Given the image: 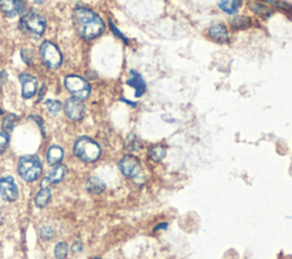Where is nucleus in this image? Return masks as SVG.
I'll return each instance as SVG.
<instances>
[{"mask_svg":"<svg viewBox=\"0 0 292 259\" xmlns=\"http://www.w3.org/2000/svg\"><path fill=\"white\" fill-rule=\"evenodd\" d=\"M10 143V137L6 133H0V155L6 150V148Z\"/></svg>","mask_w":292,"mask_h":259,"instance_id":"nucleus-27","label":"nucleus"},{"mask_svg":"<svg viewBox=\"0 0 292 259\" xmlns=\"http://www.w3.org/2000/svg\"><path fill=\"white\" fill-rule=\"evenodd\" d=\"M52 199V191L49 188H41V190L36 194L35 203L38 208H45Z\"/></svg>","mask_w":292,"mask_h":259,"instance_id":"nucleus-18","label":"nucleus"},{"mask_svg":"<svg viewBox=\"0 0 292 259\" xmlns=\"http://www.w3.org/2000/svg\"><path fill=\"white\" fill-rule=\"evenodd\" d=\"M74 155L86 163H94L101 157L102 150L99 143L90 138H79L74 143Z\"/></svg>","mask_w":292,"mask_h":259,"instance_id":"nucleus-2","label":"nucleus"},{"mask_svg":"<svg viewBox=\"0 0 292 259\" xmlns=\"http://www.w3.org/2000/svg\"><path fill=\"white\" fill-rule=\"evenodd\" d=\"M65 113L71 121H80L84 115V105L82 100L77 98H70L64 106Z\"/></svg>","mask_w":292,"mask_h":259,"instance_id":"nucleus-9","label":"nucleus"},{"mask_svg":"<svg viewBox=\"0 0 292 259\" xmlns=\"http://www.w3.org/2000/svg\"><path fill=\"white\" fill-rule=\"evenodd\" d=\"M40 55L45 65H47L49 69H57L62 64V55L56 46L49 41H45L41 45Z\"/></svg>","mask_w":292,"mask_h":259,"instance_id":"nucleus-7","label":"nucleus"},{"mask_svg":"<svg viewBox=\"0 0 292 259\" xmlns=\"http://www.w3.org/2000/svg\"><path fill=\"white\" fill-rule=\"evenodd\" d=\"M22 58L23 61L27 63V64H30L31 63V59H32V54H31V50L30 49H23L22 50Z\"/></svg>","mask_w":292,"mask_h":259,"instance_id":"nucleus-29","label":"nucleus"},{"mask_svg":"<svg viewBox=\"0 0 292 259\" xmlns=\"http://www.w3.org/2000/svg\"><path fill=\"white\" fill-rule=\"evenodd\" d=\"M45 91H46V87L44 86V87H42V89H41V92H40V96H39V100L42 99V97H44V92Z\"/></svg>","mask_w":292,"mask_h":259,"instance_id":"nucleus-34","label":"nucleus"},{"mask_svg":"<svg viewBox=\"0 0 292 259\" xmlns=\"http://www.w3.org/2000/svg\"><path fill=\"white\" fill-rule=\"evenodd\" d=\"M19 188L12 176L0 179V196L5 201L12 202L19 198Z\"/></svg>","mask_w":292,"mask_h":259,"instance_id":"nucleus-8","label":"nucleus"},{"mask_svg":"<svg viewBox=\"0 0 292 259\" xmlns=\"http://www.w3.org/2000/svg\"><path fill=\"white\" fill-rule=\"evenodd\" d=\"M2 114H3V110H2V109H0V115H2Z\"/></svg>","mask_w":292,"mask_h":259,"instance_id":"nucleus-36","label":"nucleus"},{"mask_svg":"<svg viewBox=\"0 0 292 259\" xmlns=\"http://www.w3.org/2000/svg\"><path fill=\"white\" fill-rule=\"evenodd\" d=\"M39 234L41 236V239L42 240H46V241H48V240H52L54 235H55V232L52 227H49V226H44L40 230L39 232Z\"/></svg>","mask_w":292,"mask_h":259,"instance_id":"nucleus-26","label":"nucleus"},{"mask_svg":"<svg viewBox=\"0 0 292 259\" xmlns=\"http://www.w3.org/2000/svg\"><path fill=\"white\" fill-rule=\"evenodd\" d=\"M86 189L91 194H101L103 193L105 189H107V184L104 183L103 180H101L100 177L92 176L90 179H88L86 183Z\"/></svg>","mask_w":292,"mask_h":259,"instance_id":"nucleus-15","label":"nucleus"},{"mask_svg":"<svg viewBox=\"0 0 292 259\" xmlns=\"http://www.w3.org/2000/svg\"><path fill=\"white\" fill-rule=\"evenodd\" d=\"M126 148L129 151H138L139 149H142L143 148V144L141 141H139V139L136 137V135H130L126 141Z\"/></svg>","mask_w":292,"mask_h":259,"instance_id":"nucleus-23","label":"nucleus"},{"mask_svg":"<svg viewBox=\"0 0 292 259\" xmlns=\"http://www.w3.org/2000/svg\"><path fill=\"white\" fill-rule=\"evenodd\" d=\"M82 250V243L80 241H75L71 247V251L72 253H78Z\"/></svg>","mask_w":292,"mask_h":259,"instance_id":"nucleus-31","label":"nucleus"},{"mask_svg":"<svg viewBox=\"0 0 292 259\" xmlns=\"http://www.w3.org/2000/svg\"><path fill=\"white\" fill-rule=\"evenodd\" d=\"M243 0H221L218 4L219 8L223 12L227 13V14H235L238 12L241 6H242Z\"/></svg>","mask_w":292,"mask_h":259,"instance_id":"nucleus-16","label":"nucleus"},{"mask_svg":"<svg viewBox=\"0 0 292 259\" xmlns=\"http://www.w3.org/2000/svg\"><path fill=\"white\" fill-rule=\"evenodd\" d=\"M119 168L126 177L136 180L142 175V163L136 156L126 155L119 161Z\"/></svg>","mask_w":292,"mask_h":259,"instance_id":"nucleus-6","label":"nucleus"},{"mask_svg":"<svg viewBox=\"0 0 292 259\" xmlns=\"http://www.w3.org/2000/svg\"><path fill=\"white\" fill-rule=\"evenodd\" d=\"M128 86L135 89V96L139 98L146 91V83L144 81L143 76L136 71H130V78L127 81Z\"/></svg>","mask_w":292,"mask_h":259,"instance_id":"nucleus-12","label":"nucleus"},{"mask_svg":"<svg viewBox=\"0 0 292 259\" xmlns=\"http://www.w3.org/2000/svg\"><path fill=\"white\" fill-rule=\"evenodd\" d=\"M33 2H35L36 4H39V5H41V4H44L46 0H33Z\"/></svg>","mask_w":292,"mask_h":259,"instance_id":"nucleus-35","label":"nucleus"},{"mask_svg":"<svg viewBox=\"0 0 292 259\" xmlns=\"http://www.w3.org/2000/svg\"><path fill=\"white\" fill-rule=\"evenodd\" d=\"M6 80H7V74H6V72L5 71H3V72H0V84H4L6 82Z\"/></svg>","mask_w":292,"mask_h":259,"instance_id":"nucleus-33","label":"nucleus"},{"mask_svg":"<svg viewBox=\"0 0 292 259\" xmlns=\"http://www.w3.org/2000/svg\"><path fill=\"white\" fill-rule=\"evenodd\" d=\"M264 2L267 3V4H270V5H273V6L283 8V10H287V7H289V5H287V4L280 2V0H264Z\"/></svg>","mask_w":292,"mask_h":259,"instance_id":"nucleus-28","label":"nucleus"},{"mask_svg":"<svg viewBox=\"0 0 292 259\" xmlns=\"http://www.w3.org/2000/svg\"><path fill=\"white\" fill-rule=\"evenodd\" d=\"M63 157H64V151L61 147L58 146H53L49 148V150L47 152V161L49 165L52 166H56L62 161Z\"/></svg>","mask_w":292,"mask_h":259,"instance_id":"nucleus-17","label":"nucleus"},{"mask_svg":"<svg viewBox=\"0 0 292 259\" xmlns=\"http://www.w3.org/2000/svg\"><path fill=\"white\" fill-rule=\"evenodd\" d=\"M250 8L256 13L257 15H259L264 19H268L269 16L273 14V11L270 10V8H268L267 6H265V5H261V4H259V3L250 4Z\"/></svg>","mask_w":292,"mask_h":259,"instance_id":"nucleus-21","label":"nucleus"},{"mask_svg":"<svg viewBox=\"0 0 292 259\" xmlns=\"http://www.w3.org/2000/svg\"><path fill=\"white\" fill-rule=\"evenodd\" d=\"M110 25H111V29H112V31H113V33H116V35H117L118 37H119L121 40H124V41L126 42V44H127V45H128V44H129V41H128V39H127V38H126V37H125L124 35H122V33H121V32L119 31V30H118V29H117V27H116V25H114V24H113L112 22H110Z\"/></svg>","mask_w":292,"mask_h":259,"instance_id":"nucleus-30","label":"nucleus"},{"mask_svg":"<svg viewBox=\"0 0 292 259\" xmlns=\"http://www.w3.org/2000/svg\"><path fill=\"white\" fill-rule=\"evenodd\" d=\"M66 173V167L64 165H56L52 171L48 173V175L44 177L41 181V188H48L50 184H55L61 182L64 179Z\"/></svg>","mask_w":292,"mask_h":259,"instance_id":"nucleus-11","label":"nucleus"},{"mask_svg":"<svg viewBox=\"0 0 292 259\" xmlns=\"http://www.w3.org/2000/svg\"><path fill=\"white\" fill-rule=\"evenodd\" d=\"M67 251H69V249H67V244L65 242H58L56 247H55L54 254L57 259H65L67 256Z\"/></svg>","mask_w":292,"mask_h":259,"instance_id":"nucleus-24","label":"nucleus"},{"mask_svg":"<svg viewBox=\"0 0 292 259\" xmlns=\"http://www.w3.org/2000/svg\"><path fill=\"white\" fill-rule=\"evenodd\" d=\"M0 8L8 18H14L23 11L22 0H0Z\"/></svg>","mask_w":292,"mask_h":259,"instance_id":"nucleus-13","label":"nucleus"},{"mask_svg":"<svg viewBox=\"0 0 292 259\" xmlns=\"http://www.w3.org/2000/svg\"><path fill=\"white\" fill-rule=\"evenodd\" d=\"M65 88L74 98L79 100L87 99L90 95V86L86 80L78 75L66 76L64 81Z\"/></svg>","mask_w":292,"mask_h":259,"instance_id":"nucleus-4","label":"nucleus"},{"mask_svg":"<svg viewBox=\"0 0 292 259\" xmlns=\"http://www.w3.org/2000/svg\"><path fill=\"white\" fill-rule=\"evenodd\" d=\"M167 155V148L163 144H154L150 147L147 156L153 161H161Z\"/></svg>","mask_w":292,"mask_h":259,"instance_id":"nucleus-19","label":"nucleus"},{"mask_svg":"<svg viewBox=\"0 0 292 259\" xmlns=\"http://www.w3.org/2000/svg\"><path fill=\"white\" fill-rule=\"evenodd\" d=\"M19 79L22 83V95L24 98H32L38 91V81L29 74H21Z\"/></svg>","mask_w":292,"mask_h":259,"instance_id":"nucleus-10","label":"nucleus"},{"mask_svg":"<svg viewBox=\"0 0 292 259\" xmlns=\"http://www.w3.org/2000/svg\"><path fill=\"white\" fill-rule=\"evenodd\" d=\"M46 107H47L48 112L52 114V115H56V114L60 113V110L62 109V104L58 100L47 99L46 100Z\"/></svg>","mask_w":292,"mask_h":259,"instance_id":"nucleus-25","label":"nucleus"},{"mask_svg":"<svg viewBox=\"0 0 292 259\" xmlns=\"http://www.w3.org/2000/svg\"><path fill=\"white\" fill-rule=\"evenodd\" d=\"M18 172L24 181L33 182L39 179L42 172V164L38 156L28 155L19 159Z\"/></svg>","mask_w":292,"mask_h":259,"instance_id":"nucleus-3","label":"nucleus"},{"mask_svg":"<svg viewBox=\"0 0 292 259\" xmlns=\"http://www.w3.org/2000/svg\"><path fill=\"white\" fill-rule=\"evenodd\" d=\"M18 122H19V117L14 115V114H10V115H7L3 121V132L6 134H10L12 131L14 130V127Z\"/></svg>","mask_w":292,"mask_h":259,"instance_id":"nucleus-20","label":"nucleus"},{"mask_svg":"<svg viewBox=\"0 0 292 259\" xmlns=\"http://www.w3.org/2000/svg\"><path fill=\"white\" fill-rule=\"evenodd\" d=\"M231 24L234 29H247L251 27L252 21L247 16H236L231 21Z\"/></svg>","mask_w":292,"mask_h":259,"instance_id":"nucleus-22","label":"nucleus"},{"mask_svg":"<svg viewBox=\"0 0 292 259\" xmlns=\"http://www.w3.org/2000/svg\"><path fill=\"white\" fill-rule=\"evenodd\" d=\"M20 27L24 32L35 36H41L46 30V20L35 12H29L21 19Z\"/></svg>","mask_w":292,"mask_h":259,"instance_id":"nucleus-5","label":"nucleus"},{"mask_svg":"<svg viewBox=\"0 0 292 259\" xmlns=\"http://www.w3.org/2000/svg\"><path fill=\"white\" fill-rule=\"evenodd\" d=\"M209 36L213 40L218 44H228L230 42V37H228V31L224 24H215L209 29Z\"/></svg>","mask_w":292,"mask_h":259,"instance_id":"nucleus-14","label":"nucleus"},{"mask_svg":"<svg viewBox=\"0 0 292 259\" xmlns=\"http://www.w3.org/2000/svg\"><path fill=\"white\" fill-rule=\"evenodd\" d=\"M167 227H168V223H167V222H163V223H161V224L156 225V226L154 227V232H155V231H158V230H166Z\"/></svg>","mask_w":292,"mask_h":259,"instance_id":"nucleus-32","label":"nucleus"},{"mask_svg":"<svg viewBox=\"0 0 292 259\" xmlns=\"http://www.w3.org/2000/svg\"><path fill=\"white\" fill-rule=\"evenodd\" d=\"M72 21L75 31L84 40L95 39L105 30V24L99 15L91 10L84 7H78L73 11Z\"/></svg>","mask_w":292,"mask_h":259,"instance_id":"nucleus-1","label":"nucleus"},{"mask_svg":"<svg viewBox=\"0 0 292 259\" xmlns=\"http://www.w3.org/2000/svg\"><path fill=\"white\" fill-rule=\"evenodd\" d=\"M94 259H101V258H94Z\"/></svg>","mask_w":292,"mask_h":259,"instance_id":"nucleus-37","label":"nucleus"}]
</instances>
